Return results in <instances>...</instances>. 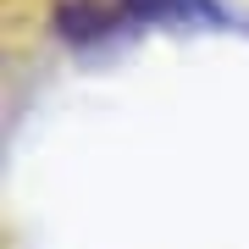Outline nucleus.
<instances>
[{
	"label": "nucleus",
	"mask_w": 249,
	"mask_h": 249,
	"mask_svg": "<svg viewBox=\"0 0 249 249\" xmlns=\"http://www.w3.org/2000/svg\"><path fill=\"white\" fill-rule=\"evenodd\" d=\"M116 22V11H100V0H55V28L72 45H89Z\"/></svg>",
	"instance_id": "nucleus-1"
},
{
	"label": "nucleus",
	"mask_w": 249,
	"mask_h": 249,
	"mask_svg": "<svg viewBox=\"0 0 249 249\" xmlns=\"http://www.w3.org/2000/svg\"><path fill=\"white\" fill-rule=\"evenodd\" d=\"M122 11H133V17H205V0H116Z\"/></svg>",
	"instance_id": "nucleus-2"
}]
</instances>
